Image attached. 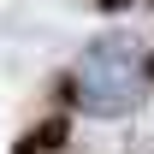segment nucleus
Segmentation results:
<instances>
[{
    "label": "nucleus",
    "instance_id": "obj_1",
    "mask_svg": "<svg viewBox=\"0 0 154 154\" xmlns=\"http://www.w3.org/2000/svg\"><path fill=\"white\" fill-rule=\"evenodd\" d=\"M77 101H83V113L95 119H119L131 113L142 89H148V54H142V42L136 36H101L89 42V54L77 59V77H71Z\"/></svg>",
    "mask_w": 154,
    "mask_h": 154
}]
</instances>
